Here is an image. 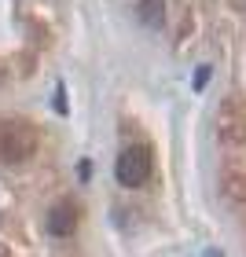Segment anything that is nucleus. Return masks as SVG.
<instances>
[{"label":"nucleus","instance_id":"2","mask_svg":"<svg viewBox=\"0 0 246 257\" xmlns=\"http://www.w3.org/2000/svg\"><path fill=\"white\" fill-rule=\"evenodd\" d=\"M30 151H33V133H30V128H19L15 125V128H11V136L0 140V155H4L8 162H22Z\"/></svg>","mask_w":246,"mask_h":257},{"label":"nucleus","instance_id":"5","mask_svg":"<svg viewBox=\"0 0 246 257\" xmlns=\"http://www.w3.org/2000/svg\"><path fill=\"white\" fill-rule=\"evenodd\" d=\"M209 74H213L209 66H198V70H195V88H198V92H202V88L209 85Z\"/></svg>","mask_w":246,"mask_h":257},{"label":"nucleus","instance_id":"4","mask_svg":"<svg viewBox=\"0 0 246 257\" xmlns=\"http://www.w3.org/2000/svg\"><path fill=\"white\" fill-rule=\"evenodd\" d=\"M140 19H144L147 26H162V19H166L162 0H140Z\"/></svg>","mask_w":246,"mask_h":257},{"label":"nucleus","instance_id":"6","mask_svg":"<svg viewBox=\"0 0 246 257\" xmlns=\"http://www.w3.org/2000/svg\"><path fill=\"white\" fill-rule=\"evenodd\" d=\"M77 177H81V180H88V177H92V162H88V158H85V162H77Z\"/></svg>","mask_w":246,"mask_h":257},{"label":"nucleus","instance_id":"3","mask_svg":"<svg viewBox=\"0 0 246 257\" xmlns=\"http://www.w3.org/2000/svg\"><path fill=\"white\" fill-rule=\"evenodd\" d=\"M74 228H77V206L74 202H59L48 213V231L52 235H70Z\"/></svg>","mask_w":246,"mask_h":257},{"label":"nucleus","instance_id":"1","mask_svg":"<svg viewBox=\"0 0 246 257\" xmlns=\"http://www.w3.org/2000/svg\"><path fill=\"white\" fill-rule=\"evenodd\" d=\"M114 173H118V180L125 188H144L147 177H151V151L144 144L125 147L118 155V162H114Z\"/></svg>","mask_w":246,"mask_h":257}]
</instances>
